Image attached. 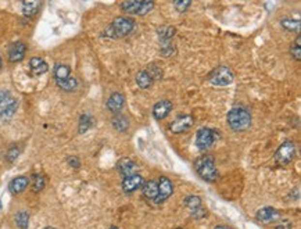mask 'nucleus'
<instances>
[{"instance_id":"1","label":"nucleus","mask_w":301,"mask_h":229,"mask_svg":"<svg viewBox=\"0 0 301 229\" xmlns=\"http://www.w3.org/2000/svg\"><path fill=\"white\" fill-rule=\"evenodd\" d=\"M135 30V20L129 17H117L110 27L104 31V35L108 38H124Z\"/></svg>"},{"instance_id":"2","label":"nucleus","mask_w":301,"mask_h":229,"mask_svg":"<svg viewBox=\"0 0 301 229\" xmlns=\"http://www.w3.org/2000/svg\"><path fill=\"white\" fill-rule=\"evenodd\" d=\"M195 169L201 179L207 182H215L218 179V169L211 156H201L195 161Z\"/></svg>"},{"instance_id":"3","label":"nucleus","mask_w":301,"mask_h":229,"mask_svg":"<svg viewBox=\"0 0 301 229\" xmlns=\"http://www.w3.org/2000/svg\"><path fill=\"white\" fill-rule=\"evenodd\" d=\"M228 124L236 132L246 131L251 125V114L243 107H235L228 113Z\"/></svg>"},{"instance_id":"4","label":"nucleus","mask_w":301,"mask_h":229,"mask_svg":"<svg viewBox=\"0 0 301 229\" xmlns=\"http://www.w3.org/2000/svg\"><path fill=\"white\" fill-rule=\"evenodd\" d=\"M18 108V100L9 92H0V118H10Z\"/></svg>"},{"instance_id":"5","label":"nucleus","mask_w":301,"mask_h":229,"mask_svg":"<svg viewBox=\"0 0 301 229\" xmlns=\"http://www.w3.org/2000/svg\"><path fill=\"white\" fill-rule=\"evenodd\" d=\"M219 139V132L211 128H201L196 135V145L200 150H207Z\"/></svg>"},{"instance_id":"6","label":"nucleus","mask_w":301,"mask_h":229,"mask_svg":"<svg viewBox=\"0 0 301 229\" xmlns=\"http://www.w3.org/2000/svg\"><path fill=\"white\" fill-rule=\"evenodd\" d=\"M233 78L235 76H233V73L230 71V68L225 67V65H221L210 74L208 79L215 86H226V85H230L233 82Z\"/></svg>"},{"instance_id":"7","label":"nucleus","mask_w":301,"mask_h":229,"mask_svg":"<svg viewBox=\"0 0 301 229\" xmlns=\"http://www.w3.org/2000/svg\"><path fill=\"white\" fill-rule=\"evenodd\" d=\"M294 157H296V145H294V142H291V140L283 142L281 145V147H279V149L276 150V153H275V160H276V163H278V164H282V166L289 164L290 161L294 160Z\"/></svg>"},{"instance_id":"8","label":"nucleus","mask_w":301,"mask_h":229,"mask_svg":"<svg viewBox=\"0 0 301 229\" xmlns=\"http://www.w3.org/2000/svg\"><path fill=\"white\" fill-rule=\"evenodd\" d=\"M154 3L153 1H124L121 4V9L128 14H136V15H146L147 13L153 10Z\"/></svg>"},{"instance_id":"9","label":"nucleus","mask_w":301,"mask_h":229,"mask_svg":"<svg viewBox=\"0 0 301 229\" xmlns=\"http://www.w3.org/2000/svg\"><path fill=\"white\" fill-rule=\"evenodd\" d=\"M193 122H195V120H193L192 115H181L169 125V131L172 134H182V132L187 131L193 125Z\"/></svg>"},{"instance_id":"10","label":"nucleus","mask_w":301,"mask_h":229,"mask_svg":"<svg viewBox=\"0 0 301 229\" xmlns=\"http://www.w3.org/2000/svg\"><path fill=\"white\" fill-rule=\"evenodd\" d=\"M174 193V183L166 177L160 178L158 182V198L156 203H163Z\"/></svg>"},{"instance_id":"11","label":"nucleus","mask_w":301,"mask_h":229,"mask_svg":"<svg viewBox=\"0 0 301 229\" xmlns=\"http://www.w3.org/2000/svg\"><path fill=\"white\" fill-rule=\"evenodd\" d=\"M143 185H145V179L139 174L124 178V181H122V189H124L125 193H134L135 190L140 189Z\"/></svg>"},{"instance_id":"12","label":"nucleus","mask_w":301,"mask_h":229,"mask_svg":"<svg viewBox=\"0 0 301 229\" xmlns=\"http://www.w3.org/2000/svg\"><path fill=\"white\" fill-rule=\"evenodd\" d=\"M279 217H281V213H279L278 210H275V208L272 207L260 208V210L257 211V215H256V218L258 219L260 222H262V224L275 222L276 219H279Z\"/></svg>"},{"instance_id":"13","label":"nucleus","mask_w":301,"mask_h":229,"mask_svg":"<svg viewBox=\"0 0 301 229\" xmlns=\"http://www.w3.org/2000/svg\"><path fill=\"white\" fill-rule=\"evenodd\" d=\"M118 171L121 172V175L124 178L131 177V175H135L136 172L139 171V166L136 164L135 161H132L131 158H122L118 161L117 164Z\"/></svg>"},{"instance_id":"14","label":"nucleus","mask_w":301,"mask_h":229,"mask_svg":"<svg viewBox=\"0 0 301 229\" xmlns=\"http://www.w3.org/2000/svg\"><path fill=\"white\" fill-rule=\"evenodd\" d=\"M25 53H27V46L24 42H15L13 43L9 50V60L11 62H18L21 61L24 57H25Z\"/></svg>"},{"instance_id":"15","label":"nucleus","mask_w":301,"mask_h":229,"mask_svg":"<svg viewBox=\"0 0 301 229\" xmlns=\"http://www.w3.org/2000/svg\"><path fill=\"white\" fill-rule=\"evenodd\" d=\"M171 110H172V103L169 100H161L153 107V115L156 120L161 121L171 113Z\"/></svg>"},{"instance_id":"16","label":"nucleus","mask_w":301,"mask_h":229,"mask_svg":"<svg viewBox=\"0 0 301 229\" xmlns=\"http://www.w3.org/2000/svg\"><path fill=\"white\" fill-rule=\"evenodd\" d=\"M30 68L33 75H43L49 71V65L41 57H33L30 60Z\"/></svg>"},{"instance_id":"17","label":"nucleus","mask_w":301,"mask_h":229,"mask_svg":"<svg viewBox=\"0 0 301 229\" xmlns=\"http://www.w3.org/2000/svg\"><path fill=\"white\" fill-rule=\"evenodd\" d=\"M30 185V179L27 177H17L14 178L9 185V189L13 195H18V193H22L27 186Z\"/></svg>"},{"instance_id":"18","label":"nucleus","mask_w":301,"mask_h":229,"mask_svg":"<svg viewBox=\"0 0 301 229\" xmlns=\"http://www.w3.org/2000/svg\"><path fill=\"white\" fill-rule=\"evenodd\" d=\"M125 104V97L124 94L121 93H113L110 96L108 102H107V108L111 111V113H118Z\"/></svg>"},{"instance_id":"19","label":"nucleus","mask_w":301,"mask_h":229,"mask_svg":"<svg viewBox=\"0 0 301 229\" xmlns=\"http://www.w3.org/2000/svg\"><path fill=\"white\" fill-rule=\"evenodd\" d=\"M142 187H143V196L146 198L157 201V198H158V183L156 181H149Z\"/></svg>"},{"instance_id":"20","label":"nucleus","mask_w":301,"mask_h":229,"mask_svg":"<svg viewBox=\"0 0 301 229\" xmlns=\"http://www.w3.org/2000/svg\"><path fill=\"white\" fill-rule=\"evenodd\" d=\"M70 76H71V70H70L68 65H65V64H57L54 67V78H56V82L57 81H64V79H67Z\"/></svg>"},{"instance_id":"21","label":"nucleus","mask_w":301,"mask_h":229,"mask_svg":"<svg viewBox=\"0 0 301 229\" xmlns=\"http://www.w3.org/2000/svg\"><path fill=\"white\" fill-rule=\"evenodd\" d=\"M136 82L139 85V88H142V89H147V88H150L151 85H153V78L149 75V73L143 70V71H140V73L136 75Z\"/></svg>"},{"instance_id":"22","label":"nucleus","mask_w":301,"mask_h":229,"mask_svg":"<svg viewBox=\"0 0 301 229\" xmlns=\"http://www.w3.org/2000/svg\"><path fill=\"white\" fill-rule=\"evenodd\" d=\"M113 126H114L118 132H126L128 128H129V120L125 115L117 114L113 118Z\"/></svg>"},{"instance_id":"23","label":"nucleus","mask_w":301,"mask_h":229,"mask_svg":"<svg viewBox=\"0 0 301 229\" xmlns=\"http://www.w3.org/2000/svg\"><path fill=\"white\" fill-rule=\"evenodd\" d=\"M56 83H57L59 88H61L62 91H65V92H74L78 88V81L74 76H70V78H67L64 81H57Z\"/></svg>"},{"instance_id":"24","label":"nucleus","mask_w":301,"mask_h":229,"mask_svg":"<svg viewBox=\"0 0 301 229\" xmlns=\"http://www.w3.org/2000/svg\"><path fill=\"white\" fill-rule=\"evenodd\" d=\"M41 9V3L39 1H24L22 3V13L28 17L35 15Z\"/></svg>"},{"instance_id":"25","label":"nucleus","mask_w":301,"mask_h":229,"mask_svg":"<svg viewBox=\"0 0 301 229\" xmlns=\"http://www.w3.org/2000/svg\"><path fill=\"white\" fill-rule=\"evenodd\" d=\"M175 35V28L174 27H169V25H164L158 30V36L161 42H169Z\"/></svg>"},{"instance_id":"26","label":"nucleus","mask_w":301,"mask_h":229,"mask_svg":"<svg viewBox=\"0 0 301 229\" xmlns=\"http://www.w3.org/2000/svg\"><path fill=\"white\" fill-rule=\"evenodd\" d=\"M15 224L20 229H28L30 225V214L27 211H20L15 214Z\"/></svg>"},{"instance_id":"27","label":"nucleus","mask_w":301,"mask_h":229,"mask_svg":"<svg viewBox=\"0 0 301 229\" xmlns=\"http://www.w3.org/2000/svg\"><path fill=\"white\" fill-rule=\"evenodd\" d=\"M282 27L286 28L287 31H300V21L299 20H293V18H283L281 21Z\"/></svg>"},{"instance_id":"28","label":"nucleus","mask_w":301,"mask_h":229,"mask_svg":"<svg viewBox=\"0 0 301 229\" xmlns=\"http://www.w3.org/2000/svg\"><path fill=\"white\" fill-rule=\"evenodd\" d=\"M290 54L293 59H296V60H301V38L299 36L296 42L293 43L290 46Z\"/></svg>"},{"instance_id":"29","label":"nucleus","mask_w":301,"mask_h":229,"mask_svg":"<svg viewBox=\"0 0 301 229\" xmlns=\"http://www.w3.org/2000/svg\"><path fill=\"white\" fill-rule=\"evenodd\" d=\"M185 206H186L190 211L192 210H196V208L201 207V198L198 196H187L185 198Z\"/></svg>"},{"instance_id":"30","label":"nucleus","mask_w":301,"mask_h":229,"mask_svg":"<svg viewBox=\"0 0 301 229\" xmlns=\"http://www.w3.org/2000/svg\"><path fill=\"white\" fill-rule=\"evenodd\" d=\"M92 126V117L89 114H83L79 120V134L86 132Z\"/></svg>"},{"instance_id":"31","label":"nucleus","mask_w":301,"mask_h":229,"mask_svg":"<svg viewBox=\"0 0 301 229\" xmlns=\"http://www.w3.org/2000/svg\"><path fill=\"white\" fill-rule=\"evenodd\" d=\"M149 75L153 78V81L154 79H161L163 78V70L157 65V64H150L149 67H147V70H146Z\"/></svg>"},{"instance_id":"32","label":"nucleus","mask_w":301,"mask_h":229,"mask_svg":"<svg viewBox=\"0 0 301 229\" xmlns=\"http://www.w3.org/2000/svg\"><path fill=\"white\" fill-rule=\"evenodd\" d=\"M45 178L42 175H33V181H32V190L33 192H41L45 187Z\"/></svg>"},{"instance_id":"33","label":"nucleus","mask_w":301,"mask_h":229,"mask_svg":"<svg viewBox=\"0 0 301 229\" xmlns=\"http://www.w3.org/2000/svg\"><path fill=\"white\" fill-rule=\"evenodd\" d=\"M20 156V149L17 147V146H13L9 149V152H7V154H6V160L9 161V163H14L17 158Z\"/></svg>"},{"instance_id":"34","label":"nucleus","mask_w":301,"mask_h":229,"mask_svg":"<svg viewBox=\"0 0 301 229\" xmlns=\"http://www.w3.org/2000/svg\"><path fill=\"white\" fill-rule=\"evenodd\" d=\"M190 214H192V217L196 219H201L204 218V217H207L208 211L207 208H203V207H198L196 210H192L190 211Z\"/></svg>"},{"instance_id":"35","label":"nucleus","mask_w":301,"mask_h":229,"mask_svg":"<svg viewBox=\"0 0 301 229\" xmlns=\"http://www.w3.org/2000/svg\"><path fill=\"white\" fill-rule=\"evenodd\" d=\"M190 4H192V1H189V0H185V1H175V3H174L175 9H177L178 11H181V13L186 11L187 7H190Z\"/></svg>"},{"instance_id":"36","label":"nucleus","mask_w":301,"mask_h":229,"mask_svg":"<svg viewBox=\"0 0 301 229\" xmlns=\"http://www.w3.org/2000/svg\"><path fill=\"white\" fill-rule=\"evenodd\" d=\"M68 164L71 167H74V168H79L81 167V161H79V158L78 157H75V156H71V157H68Z\"/></svg>"},{"instance_id":"37","label":"nucleus","mask_w":301,"mask_h":229,"mask_svg":"<svg viewBox=\"0 0 301 229\" xmlns=\"http://www.w3.org/2000/svg\"><path fill=\"white\" fill-rule=\"evenodd\" d=\"M290 228H291L290 222H287V224H286V227H283V224H282V225H279V227H276V228H275V229H290Z\"/></svg>"},{"instance_id":"38","label":"nucleus","mask_w":301,"mask_h":229,"mask_svg":"<svg viewBox=\"0 0 301 229\" xmlns=\"http://www.w3.org/2000/svg\"><path fill=\"white\" fill-rule=\"evenodd\" d=\"M214 229H230V228H226V227H221V225H219V227H215Z\"/></svg>"},{"instance_id":"39","label":"nucleus","mask_w":301,"mask_h":229,"mask_svg":"<svg viewBox=\"0 0 301 229\" xmlns=\"http://www.w3.org/2000/svg\"><path fill=\"white\" fill-rule=\"evenodd\" d=\"M1 65H3V62H1V57H0V68H1Z\"/></svg>"},{"instance_id":"40","label":"nucleus","mask_w":301,"mask_h":229,"mask_svg":"<svg viewBox=\"0 0 301 229\" xmlns=\"http://www.w3.org/2000/svg\"><path fill=\"white\" fill-rule=\"evenodd\" d=\"M45 229H54V228H52V227H47V228H45Z\"/></svg>"},{"instance_id":"41","label":"nucleus","mask_w":301,"mask_h":229,"mask_svg":"<svg viewBox=\"0 0 301 229\" xmlns=\"http://www.w3.org/2000/svg\"><path fill=\"white\" fill-rule=\"evenodd\" d=\"M110 229H120V228H117V227H113V228H110Z\"/></svg>"},{"instance_id":"42","label":"nucleus","mask_w":301,"mask_h":229,"mask_svg":"<svg viewBox=\"0 0 301 229\" xmlns=\"http://www.w3.org/2000/svg\"><path fill=\"white\" fill-rule=\"evenodd\" d=\"M177 229H183V228H177Z\"/></svg>"}]
</instances>
